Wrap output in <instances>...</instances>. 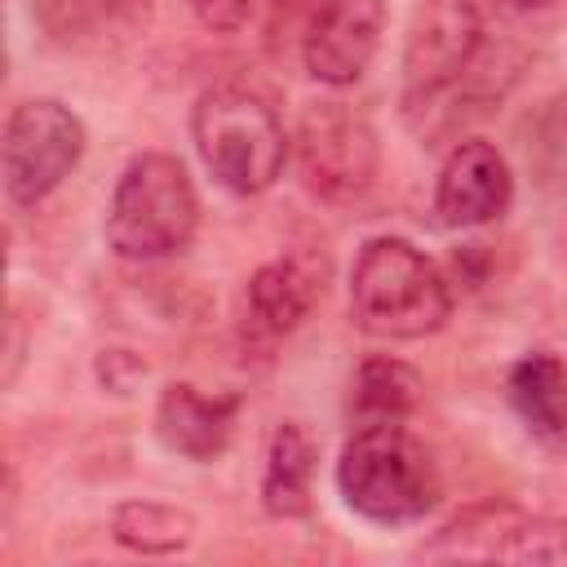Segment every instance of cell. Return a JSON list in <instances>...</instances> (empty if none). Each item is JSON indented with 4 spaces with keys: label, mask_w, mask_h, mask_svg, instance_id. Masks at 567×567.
<instances>
[{
    "label": "cell",
    "mask_w": 567,
    "mask_h": 567,
    "mask_svg": "<svg viewBox=\"0 0 567 567\" xmlns=\"http://www.w3.org/2000/svg\"><path fill=\"white\" fill-rule=\"evenodd\" d=\"M505 399L545 452H567V363L554 350H527L505 372Z\"/></svg>",
    "instance_id": "4fadbf2b"
},
{
    "label": "cell",
    "mask_w": 567,
    "mask_h": 567,
    "mask_svg": "<svg viewBox=\"0 0 567 567\" xmlns=\"http://www.w3.org/2000/svg\"><path fill=\"white\" fill-rule=\"evenodd\" d=\"M292 159L301 173V186L323 204H359L381 173V137L377 124L341 102L319 97L301 106L292 128Z\"/></svg>",
    "instance_id": "8992f818"
},
{
    "label": "cell",
    "mask_w": 567,
    "mask_h": 567,
    "mask_svg": "<svg viewBox=\"0 0 567 567\" xmlns=\"http://www.w3.org/2000/svg\"><path fill=\"white\" fill-rule=\"evenodd\" d=\"M89 128L58 97H22L4 115L0 133V173L13 208L44 204L84 159Z\"/></svg>",
    "instance_id": "52a82bcc"
},
{
    "label": "cell",
    "mask_w": 567,
    "mask_h": 567,
    "mask_svg": "<svg viewBox=\"0 0 567 567\" xmlns=\"http://www.w3.org/2000/svg\"><path fill=\"white\" fill-rule=\"evenodd\" d=\"M35 22H40V31L53 44H62V49H89L120 18H115V9L106 0H35Z\"/></svg>",
    "instance_id": "e0dca14e"
},
{
    "label": "cell",
    "mask_w": 567,
    "mask_h": 567,
    "mask_svg": "<svg viewBox=\"0 0 567 567\" xmlns=\"http://www.w3.org/2000/svg\"><path fill=\"white\" fill-rule=\"evenodd\" d=\"M235 421H239V394H204L190 381H168L151 416L159 447L195 465H213L217 456H226L235 439Z\"/></svg>",
    "instance_id": "7c38bea8"
},
{
    "label": "cell",
    "mask_w": 567,
    "mask_h": 567,
    "mask_svg": "<svg viewBox=\"0 0 567 567\" xmlns=\"http://www.w3.org/2000/svg\"><path fill=\"white\" fill-rule=\"evenodd\" d=\"M483 4H492L496 13H514V18H527V13H540L545 4H554V0H483Z\"/></svg>",
    "instance_id": "ffe728a7"
},
{
    "label": "cell",
    "mask_w": 567,
    "mask_h": 567,
    "mask_svg": "<svg viewBox=\"0 0 567 567\" xmlns=\"http://www.w3.org/2000/svg\"><path fill=\"white\" fill-rule=\"evenodd\" d=\"M332 483L346 509L377 527L421 523L443 496L434 452L408 430V421L354 425V434L337 452Z\"/></svg>",
    "instance_id": "277c9868"
},
{
    "label": "cell",
    "mask_w": 567,
    "mask_h": 567,
    "mask_svg": "<svg viewBox=\"0 0 567 567\" xmlns=\"http://www.w3.org/2000/svg\"><path fill=\"white\" fill-rule=\"evenodd\" d=\"M142 372H146V363H142L133 350H102V359H97V377H102V385L115 390V394H124Z\"/></svg>",
    "instance_id": "d6986e66"
},
{
    "label": "cell",
    "mask_w": 567,
    "mask_h": 567,
    "mask_svg": "<svg viewBox=\"0 0 567 567\" xmlns=\"http://www.w3.org/2000/svg\"><path fill=\"white\" fill-rule=\"evenodd\" d=\"M199 230V190L173 151H137L106 199L102 239L128 266H155L190 248Z\"/></svg>",
    "instance_id": "5b68a950"
},
{
    "label": "cell",
    "mask_w": 567,
    "mask_h": 567,
    "mask_svg": "<svg viewBox=\"0 0 567 567\" xmlns=\"http://www.w3.org/2000/svg\"><path fill=\"white\" fill-rule=\"evenodd\" d=\"M452 279L403 235H372L350 266V319L381 341H421L452 319Z\"/></svg>",
    "instance_id": "3957f363"
},
{
    "label": "cell",
    "mask_w": 567,
    "mask_h": 567,
    "mask_svg": "<svg viewBox=\"0 0 567 567\" xmlns=\"http://www.w3.org/2000/svg\"><path fill=\"white\" fill-rule=\"evenodd\" d=\"M190 18L213 35H235L257 13V0H186Z\"/></svg>",
    "instance_id": "ac0fdd59"
},
{
    "label": "cell",
    "mask_w": 567,
    "mask_h": 567,
    "mask_svg": "<svg viewBox=\"0 0 567 567\" xmlns=\"http://www.w3.org/2000/svg\"><path fill=\"white\" fill-rule=\"evenodd\" d=\"M514 208V168L487 137H461L447 146L434 177V213L452 230H478Z\"/></svg>",
    "instance_id": "30bf717a"
},
{
    "label": "cell",
    "mask_w": 567,
    "mask_h": 567,
    "mask_svg": "<svg viewBox=\"0 0 567 567\" xmlns=\"http://www.w3.org/2000/svg\"><path fill=\"white\" fill-rule=\"evenodd\" d=\"M430 563H567V518L514 501H474L416 549Z\"/></svg>",
    "instance_id": "ba28073f"
},
{
    "label": "cell",
    "mask_w": 567,
    "mask_h": 567,
    "mask_svg": "<svg viewBox=\"0 0 567 567\" xmlns=\"http://www.w3.org/2000/svg\"><path fill=\"white\" fill-rule=\"evenodd\" d=\"M509 18L483 0H416L399 58V111L421 146L461 142L523 80L527 44L501 31Z\"/></svg>",
    "instance_id": "6da1fadb"
},
{
    "label": "cell",
    "mask_w": 567,
    "mask_h": 567,
    "mask_svg": "<svg viewBox=\"0 0 567 567\" xmlns=\"http://www.w3.org/2000/svg\"><path fill=\"white\" fill-rule=\"evenodd\" d=\"M266 4H270V35H279V22H288L301 9V0H266Z\"/></svg>",
    "instance_id": "44dd1931"
},
{
    "label": "cell",
    "mask_w": 567,
    "mask_h": 567,
    "mask_svg": "<svg viewBox=\"0 0 567 567\" xmlns=\"http://www.w3.org/2000/svg\"><path fill=\"white\" fill-rule=\"evenodd\" d=\"M328 284V261L323 252H306V248H288L270 261H261L248 275L244 288V328L257 341H279L288 332H297L306 323V315L315 310V301L323 297Z\"/></svg>",
    "instance_id": "8fae6325"
},
{
    "label": "cell",
    "mask_w": 567,
    "mask_h": 567,
    "mask_svg": "<svg viewBox=\"0 0 567 567\" xmlns=\"http://www.w3.org/2000/svg\"><path fill=\"white\" fill-rule=\"evenodd\" d=\"M315 470H319V443L301 421H279L266 439L261 461V509L279 523H301L315 509Z\"/></svg>",
    "instance_id": "5bb4252c"
},
{
    "label": "cell",
    "mask_w": 567,
    "mask_h": 567,
    "mask_svg": "<svg viewBox=\"0 0 567 567\" xmlns=\"http://www.w3.org/2000/svg\"><path fill=\"white\" fill-rule=\"evenodd\" d=\"M106 4L115 9V18H120V22H137V18L151 9V0H106Z\"/></svg>",
    "instance_id": "7402d4cb"
},
{
    "label": "cell",
    "mask_w": 567,
    "mask_h": 567,
    "mask_svg": "<svg viewBox=\"0 0 567 567\" xmlns=\"http://www.w3.org/2000/svg\"><path fill=\"white\" fill-rule=\"evenodd\" d=\"M111 540L128 554H142V558H173V554H186L195 545V532H199V518L186 509V505H173V501H120L111 509Z\"/></svg>",
    "instance_id": "2e32d148"
},
{
    "label": "cell",
    "mask_w": 567,
    "mask_h": 567,
    "mask_svg": "<svg viewBox=\"0 0 567 567\" xmlns=\"http://www.w3.org/2000/svg\"><path fill=\"white\" fill-rule=\"evenodd\" d=\"M421 394H425V381L408 359L368 354L350 381V416H354V425L412 421V412L421 408Z\"/></svg>",
    "instance_id": "9a60e30c"
},
{
    "label": "cell",
    "mask_w": 567,
    "mask_h": 567,
    "mask_svg": "<svg viewBox=\"0 0 567 567\" xmlns=\"http://www.w3.org/2000/svg\"><path fill=\"white\" fill-rule=\"evenodd\" d=\"M190 142L208 177L244 199L270 190L292 155V133L275 97L248 80H217L195 97Z\"/></svg>",
    "instance_id": "7a4b0ae2"
},
{
    "label": "cell",
    "mask_w": 567,
    "mask_h": 567,
    "mask_svg": "<svg viewBox=\"0 0 567 567\" xmlns=\"http://www.w3.org/2000/svg\"><path fill=\"white\" fill-rule=\"evenodd\" d=\"M385 0H319L301 27V66L328 89H350L381 53Z\"/></svg>",
    "instance_id": "9c48e42d"
}]
</instances>
